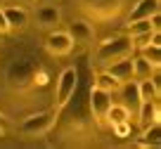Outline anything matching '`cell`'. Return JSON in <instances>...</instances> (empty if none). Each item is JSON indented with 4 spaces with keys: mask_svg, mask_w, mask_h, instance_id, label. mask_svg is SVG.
I'll use <instances>...</instances> for the list:
<instances>
[{
    "mask_svg": "<svg viewBox=\"0 0 161 149\" xmlns=\"http://www.w3.org/2000/svg\"><path fill=\"white\" fill-rule=\"evenodd\" d=\"M133 52H135V47H133L130 36H114V38H107L104 43L97 47V52H95V64L102 66V69H107V66L114 64V62L130 57Z\"/></svg>",
    "mask_w": 161,
    "mask_h": 149,
    "instance_id": "6da1fadb",
    "label": "cell"
},
{
    "mask_svg": "<svg viewBox=\"0 0 161 149\" xmlns=\"http://www.w3.org/2000/svg\"><path fill=\"white\" fill-rule=\"evenodd\" d=\"M76 88H78V71L74 66L64 69L59 74V80H57V90H55V99H57V109H64L71 102Z\"/></svg>",
    "mask_w": 161,
    "mask_h": 149,
    "instance_id": "7a4b0ae2",
    "label": "cell"
},
{
    "mask_svg": "<svg viewBox=\"0 0 161 149\" xmlns=\"http://www.w3.org/2000/svg\"><path fill=\"white\" fill-rule=\"evenodd\" d=\"M57 114L55 111H38V114H31L29 119H24L21 123V133L24 135H45L47 130L55 125Z\"/></svg>",
    "mask_w": 161,
    "mask_h": 149,
    "instance_id": "3957f363",
    "label": "cell"
},
{
    "mask_svg": "<svg viewBox=\"0 0 161 149\" xmlns=\"http://www.w3.org/2000/svg\"><path fill=\"white\" fill-rule=\"evenodd\" d=\"M88 104H90V114H92V119H95V123L104 125V116H107V111H109V107L114 104V102H111V92L100 90V88L92 85Z\"/></svg>",
    "mask_w": 161,
    "mask_h": 149,
    "instance_id": "277c9868",
    "label": "cell"
},
{
    "mask_svg": "<svg viewBox=\"0 0 161 149\" xmlns=\"http://www.w3.org/2000/svg\"><path fill=\"white\" fill-rule=\"evenodd\" d=\"M45 47H47L50 55L64 57V55H69L71 50H74V40H71V36L66 33V31H52V33L45 38Z\"/></svg>",
    "mask_w": 161,
    "mask_h": 149,
    "instance_id": "5b68a950",
    "label": "cell"
},
{
    "mask_svg": "<svg viewBox=\"0 0 161 149\" xmlns=\"http://www.w3.org/2000/svg\"><path fill=\"white\" fill-rule=\"evenodd\" d=\"M80 7L88 14L95 17H109L121 10V0H80Z\"/></svg>",
    "mask_w": 161,
    "mask_h": 149,
    "instance_id": "8992f818",
    "label": "cell"
},
{
    "mask_svg": "<svg viewBox=\"0 0 161 149\" xmlns=\"http://www.w3.org/2000/svg\"><path fill=\"white\" fill-rule=\"evenodd\" d=\"M116 92H121V104L126 107V111L130 116L137 114V107H140V92H137V83L135 80H126V83H121V88L116 90Z\"/></svg>",
    "mask_w": 161,
    "mask_h": 149,
    "instance_id": "52a82bcc",
    "label": "cell"
},
{
    "mask_svg": "<svg viewBox=\"0 0 161 149\" xmlns=\"http://www.w3.org/2000/svg\"><path fill=\"white\" fill-rule=\"evenodd\" d=\"M33 76H36V69H33L31 62H14V64H10V71H7L10 83L19 85V88L29 85L31 80H33Z\"/></svg>",
    "mask_w": 161,
    "mask_h": 149,
    "instance_id": "ba28073f",
    "label": "cell"
},
{
    "mask_svg": "<svg viewBox=\"0 0 161 149\" xmlns=\"http://www.w3.org/2000/svg\"><path fill=\"white\" fill-rule=\"evenodd\" d=\"M161 10V0H137L135 5L128 12V21H137V19H149L152 14Z\"/></svg>",
    "mask_w": 161,
    "mask_h": 149,
    "instance_id": "9c48e42d",
    "label": "cell"
},
{
    "mask_svg": "<svg viewBox=\"0 0 161 149\" xmlns=\"http://www.w3.org/2000/svg\"><path fill=\"white\" fill-rule=\"evenodd\" d=\"M66 33L71 36V40L78 45H90L92 43V36H95V31H92V26L88 24V21H71L69 24V31Z\"/></svg>",
    "mask_w": 161,
    "mask_h": 149,
    "instance_id": "30bf717a",
    "label": "cell"
},
{
    "mask_svg": "<svg viewBox=\"0 0 161 149\" xmlns=\"http://www.w3.org/2000/svg\"><path fill=\"white\" fill-rule=\"evenodd\" d=\"M59 19H62V14L55 5H40L38 12H36V24L40 29H57Z\"/></svg>",
    "mask_w": 161,
    "mask_h": 149,
    "instance_id": "8fae6325",
    "label": "cell"
},
{
    "mask_svg": "<svg viewBox=\"0 0 161 149\" xmlns=\"http://www.w3.org/2000/svg\"><path fill=\"white\" fill-rule=\"evenodd\" d=\"M135 116H137V123H140L142 128L149 125V123H159V116H161L159 102H156V99H152V102H140Z\"/></svg>",
    "mask_w": 161,
    "mask_h": 149,
    "instance_id": "7c38bea8",
    "label": "cell"
},
{
    "mask_svg": "<svg viewBox=\"0 0 161 149\" xmlns=\"http://www.w3.org/2000/svg\"><path fill=\"white\" fill-rule=\"evenodd\" d=\"M156 74H159V71H156ZM156 74L152 76V78H142V80H137V92H140V99H142V102L159 99L161 88H159V78H156Z\"/></svg>",
    "mask_w": 161,
    "mask_h": 149,
    "instance_id": "4fadbf2b",
    "label": "cell"
},
{
    "mask_svg": "<svg viewBox=\"0 0 161 149\" xmlns=\"http://www.w3.org/2000/svg\"><path fill=\"white\" fill-rule=\"evenodd\" d=\"M107 71H109L119 83L130 80L133 78V55L126 57V59H119V62H114V64H109V66H107Z\"/></svg>",
    "mask_w": 161,
    "mask_h": 149,
    "instance_id": "5bb4252c",
    "label": "cell"
},
{
    "mask_svg": "<svg viewBox=\"0 0 161 149\" xmlns=\"http://www.w3.org/2000/svg\"><path fill=\"white\" fill-rule=\"evenodd\" d=\"M159 135H161L159 123H149V125H145V130H142V140H137L135 147H142V149H159V144H161Z\"/></svg>",
    "mask_w": 161,
    "mask_h": 149,
    "instance_id": "9a60e30c",
    "label": "cell"
},
{
    "mask_svg": "<svg viewBox=\"0 0 161 149\" xmlns=\"http://www.w3.org/2000/svg\"><path fill=\"white\" fill-rule=\"evenodd\" d=\"M3 14H5L7 24H10V31L24 29V26L29 24V12H26L24 7H5V10H3Z\"/></svg>",
    "mask_w": 161,
    "mask_h": 149,
    "instance_id": "2e32d148",
    "label": "cell"
},
{
    "mask_svg": "<svg viewBox=\"0 0 161 149\" xmlns=\"http://www.w3.org/2000/svg\"><path fill=\"white\" fill-rule=\"evenodd\" d=\"M95 88H100V90H107V92H116V90L121 88V83L114 78V76L109 74L107 69H102L100 74L95 76Z\"/></svg>",
    "mask_w": 161,
    "mask_h": 149,
    "instance_id": "e0dca14e",
    "label": "cell"
},
{
    "mask_svg": "<svg viewBox=\"0 0 161 149\" xmlns=\"http://www.w3.org/2000/svg\"><path fill=\"white\" fill-rule=\"evenodd\" d=\"M140 57L154 71H159V66H161V50H159V45H145V47L140 50Z\"/></svg>",
    "mask_w": 161,
    "mask_h": 149,
    "instance_id": "ac0fdd59",
    "label": "cell"
},
{
    "mask_svg": "<svg viewBox=\"0 0 161 149\" xmlns=\"http://www.w3.org/2000/svg\"><path fill=\"white\" fill-rule=\"evenodd\" d=\"M156 71L147 64L142 57H133V80H142V78H152Z\"/></svg>",
    "mask_w": 161,
    "mask_h": 149,
    "instance_id": "d6986e66",
    "label": "cell"
},
{
    "mask_svg": "<svg viewBox=\"0 0 161 149\" xmlns=\"http://www.w3.org/2000/svg\"><path fill=\"white\" fill-rule=\"evenodd\" d=\"M121 121H130V114L126 111L123 104H111L109 111H107V116H104V123L114 125V123H121Z\"/></svg>",
    "mask_w": 161,
    "mask_h": 149,
    "instance_id": "ffe728a7",
    "label": "cell"
},
{
    "mask_svg": "<svg viewBox=\"0 0 161 149\" xmlns=\"http://www.w3.org/2000/svg\"><path fill=\"white\" fill-rule=\"evenodd\" d=\"M154 26L149 24V19H137V21H128V36H137V33H145V31H152Z\"/></svg>",
    "mask_w": 161,
    "mask_h": 149,
    "instance_id": "44dd1931",
    "label": "cell"
},
{
    "mask_svg": "<svg viewBox=\"0 0 161 149\" xmlns=\"http://www.w3.org/2000/svg\"><path fill=\"white\" fill-rule=\"evenodd\" d=\"M111 130H114L116 137H128V135H130V121H121V123H114V125H111Z\"/></svg>",
    "mask_w": 161,
    "mask_h": 149,
    "instance_id": "7402d4cb",
    "label": "cell"
},
{
    "mask_svg": "<svg viewBox=\"0 0 161 149\" xmlns=\"http://www.w3.org/2000/svg\"><path fill=\"white\" fill-rule=\"evenodd\" d=\"M5 33H10V24H7V19H5V14H3V10H0V36H5Z\"/></svg>",
    "mask_w": 161,
    "mask_h": 149,
    "instance_id": "603a6c76",
    "label": "cell"
},
{
    "mask_svg": "<svg viewBox=\"0 0 161 149\" xmlns=\"http://www.w3.org/2000/svg\"><path fill=\"white\" fill-rule=\"evenodd\" d=\"M5 130H7V125H5V121H3V116H0V137L5 135Z\"/></svg>",
    "mask_w": 161,
    "mask_h": 149,
    "instance_id": "cb8c5ba5",
    "label": "cell"
},
{
    "mask_svg": "<svg viewBox=\"0 0 161 149\" xmlns=\"http://www.w3.org/2000/svg\"><path fill=\"white\" fill-rule=\"evenodd\" d=\"M33 3H38V5H52L55 0H33Z\"/></svg>",
    "mask_w": 161,
    "mask_h": 149,
    "instance_id": "d4e9b609",
    "label": "cell"
},
{
    "mask_svg": "<svg viewBox=\"0 0 161 149\" xmlns=\"http://www.w3.org/2000/svg\"><path fill=\"white\" fill-rule=\"evenodd\" d=\"M19 3H33V0H19Z\"/></svg>",
    "mask_w": 161,
    "mask_h": 149,
    "instance_id": "484cf974",
    "label": "cell"
}]
</instances>
